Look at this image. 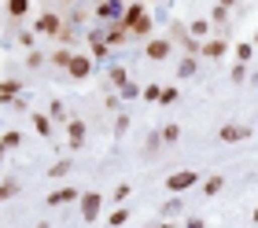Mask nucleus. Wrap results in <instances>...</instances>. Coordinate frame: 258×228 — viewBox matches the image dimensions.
<instances>
[{"mask_svg":"<svg viewBox=\"0 0 258 228\" xmlns=\"http://www.w3.org/2000/svg\"><path fill=\"white\" fill-rule=\"evenodd\" d=\"M192 184H199V173L196 170H181V173H170L166 177V188L173 191V195H181V191L192 188Z\"/></svg>","mask_w":258,"mask_h":228,"instance_id":"f257e3e1","label":"nucleus"},{"mask_svg":"<svg viewBox=\"0 0 258 228\" xmlns=\"http://www.w3.org/2000/svg\"><path fill=\"white\" fill-rule=\"evenodd\" d=\"M100 206H103V195H100V191H85V195H81V217H85L89 224L100 217Z\"/></svg>","mask_w":258,"mask_h":228,"instance_id":"f03ea898","label":"nucleus"},{"mask_svg":"<svg viewBox=\"0 0 258 228\" xmlns=\"http://www.w3.org/2000/svg\"><path fill=\"white\" fill-rule=\"evenodd\" d=\"M37 33H48V37H59V30H63V19L55 15V11H44V15L37 19V26H33Z\"/></svg>","mask_w":258,"mask_h":228,"instance_id":"7ed1b4c3","label":"nucleus"},{"mask_svg":"<svg viewBox=\"0 0 258 228\" xmlns=\"http://www.w3.org/2000/svg\"><path fill=\"white\" fill-rule=\"evenodd\" d=\"M67 74L74 81H85L92 74V55H74V59H70V66H67Z\"/></svg>","mask_w":258,"mask_h":228,"instance_id":"20e7f679","label":"nucleus"},{"mask_svg":"<svg viewBox=\"0 0 258 228\" xmlns=\"http://www.w3.org/2000/svg\"><path fill=\"white\" fill-rule=\"evenodd\" d=\"M144 15H148L144 4H125V11H122V19H118V22H122V26H125L129 33H133V26H137V22L144 19Z\"/></svg>","mask_w":258,"mask_h":228,"instance_id":"39448f33","label":"nucleus"},{"mask_svg":"<svg viewBox=\"0 0 258 228\" xmlns=\"http://www.w3.org/2000/svg\"><path fill=\"white\" fill-rule=\"evenodd\" d=\"M103 41H107L111 48H118V44H125V41H129V30L122 26V22H111L107 33H103Z\"/></svg>","mask_w":258,"mask_h":228,"instance_id":"423d86ee","label":"nucleus"},{"mask_svg":"<svg viewBox=\"0 0 258 228\" xmlns=\"http://www.w3.org/2000/svg\"><path fill=\"white\" fill-rule=\"evenodd\" d=\"M173 52V44L170 41H162V37H155V41H148V59H155V63H162Z\"/></svg>","mask_w":258,"mask_h":228,"instance_id":"0eeeda50","label":"nucleus"},{"mask_svg":"<svg viewBox=\"0 0 258 228\" xmlns=\"http://www.w3.org/2000/svg\"><path fill=\"white\" fill-rule=\"evenodd\" d=\"M225 143H240V140H247L251 136V129H243V125H221V133H218Z\"/></svg>","mask_w":258,"mask_h":228,"instance_id":"6e6552de","label":"nucleus"},{"mask_svg":"<svg viewBox=\"0 0 258 228\" xmlns=\"http://www.w3.org/2000/svg\"><path fill=\"white\" fill-rule=\"evenodd\" d=\"M67 140H70V147H81L85 143V122H67Z\"/></svg>","mask_w":258,"mask_h":228,"instance_id":"1a4fd4ad","label":"nucleus"},{"mask_svg":"<svg viewBox=\"0 0 258 228\" xmlns=\"http://www.w3.org/2000/svg\"><path fill=\"white\" fill-rule=\"evenodd\" d=\"M74 199H81L74 188H55L48 195V206H67V202H74Z\"/></svg>","mask_w":258,"mask_h":228,"instance_id":"9d476101","label":"nucleus"},{"mask_svg":"<svg viewBox=\"0 0 258 228\" xmlns=\"http://www.w3.org/2000/svg\"><path fill=\"white\" fill-rule=\"evenodd\" d=\"M22 96V81H4L0 85V103H11V100H19Z\"/></svg>","mask_w":258,"mask_h":228,"instance_id":"9b49d317","label":"nucleus"},{"mask_svg":"<svg viewBox=\"0 0 258 228\" xmlns=\"http://www.w3.org/2000/svg\"><path fill=\"white\" fill-rule=\"evenodd\" d=\"M225 48H229L225 41H221V37H214V41H207L203 48H199V52H203L207 59H221V55H225Z\"/></svg>","mask_w":258,"mask_h":228,"instance_id":"f8f14e48","label":"nucleus"},{"mask_svg":"<svg viewBox=\"0 0 258 228\" xmlns=\"http://www.w3.org/2000/svg\"><path fill=\"white\" fill-rule=\"evenodd\" d=\"M221 184H225V177H218V173H214V177H207V181H203V195H207V199H210V195H218Z\"/></svg>","mask_w":258,"mask_h":228,"instance_id":"ddd939ff","label":"nucleus"},{"mask_svg":"<svg viewBox=\"0 0 258 228\" xmlns=\"http://www.w3.org/2000/svg\"><path fill=\"white\" fill-rule=\"evenodd\" d=\"M70 59H74V52H70L67 44H63V48H55V52H52V63H55V66H63V70L70 66Z\"/></svg>","mask_w":258,"mask_h":228,"instance_id":"4468645a","label":"nucleus"},{"mask_svg":"<svg viewBox=\"0 0 258 228\" xmlns=\"http://www.w3.org/2000/svg\"><path fill=\"white\" fill-rule=\"evenodd\" d=\"M30 11V0H8V15L11 19H22Z\"/></svg>","mask_w":258,"mask_h":228,"instance_id":"2eb2a0df","label":"nucleus"},{"mask_svg":"<svg viewBox=\"0 0 258 228\" xmlns=\"http://www.w3.org/2000/svg\"><path fill=\"white\" fill-rule=\"evenodd\" d=\"M33 129H37L41 136H52V118L48 114H33Z\"/></svg>","mask_w":258,"mask_h":228,"instance_id":"dca6fc26","label":"nucleus"},{"mask_svg":"<svg viewBox=\"0 0 258 228\" xmlns=\"http://www.w3.org/2000/svg\"><path fill=\"white\" fill-rule=\"evenodd\" d=\"M192 74H196V55H184L177 66V78H192Z\"/></svg>","mask_w":258,"mask_h":228,"instance_id":"f3484780","label":"nucleus"},{"mask_svg":"<svg viewBox=\"0 0 258 228\" xmlns=\"http://www.w3.org/2000/svg\"><path fill=\"white\" fill-rule=\"evenodd\" d=\"M188 33H192L196 41H199V37H207V33H210V22H207V19H196L192 26H188Z\"/></svg>","mask_w":258,"mask_h":228,"instance_id":"a211bd4d","label":"nucleus"},{"mask_svg":"<svg viewBox=\"0 0 258 228\" xmlns=\"http://www.w3.org/2000/svg\"><path fill=\"white\" fill-rule=\"evenodd\" d=\"M125 221H129V210H125V206H118V210H114L111 217H107V224H111V228H122Z\"/></svg>","mask_w":258,"mask_h":228,"instance_id":"6ab92c4d","label":"nucleus"},{"mask_svg":"<svg viewBox=\"0 0 258 228\" xmlns=\"http://www.w3.org/2000/svg\"><path fill=\"white\" fill-rule=\"evenodd\" d=\"M162 140H166V143H173V140H177L181 136V125L177 122H170V125H162V133H159Z\"/></svg>","mask_w":258,"mask_h":228,"instance_id":"aec40b11","label":"nucleus"},{"mask_svg":"<svg viewBox=\"0 0 258 228\" xmlns=\"http://www.w3.org/2000/svg\"><path fill=\"white\" fill-rule=\"evenodd\" d=\"M67 173H70V159H59V162L48 170V177H67Z\"/></svg>","mask_w":258,"mask_h":228,"instance_id":"412c9836","label":"nucleus"},{"mask_svg":"<svg viewBox=\"0 0 258 228\" xmlns=\"http://www.w3.org/2000/svg\"><path fill=\"white\" fill-rule=\"evenodd\" d=\"M11 195H19V184L15 181H4V184H0V202L11 199Z\"/></svg>","mask_w":258,"mask_h":228,"instance_id":"4be33fe9","label":"nucleus"},{"mask_svg":"<svg viewBox=\"0 0 258 228\" xmlns=\"http://www.w3.org/2000/svg\"><path fill=\"white\" fill-rule=\"evenodd\" d=\"M48 118H55V122H67V111H63V103H59V100H52V107H48Z\"/></svg>","mask_w":258,"mask_h":228,"instance_id":"5701e85b","label":"nucleus"},{"mask_svg":"<svg viewBox=\"0 0 258 228\" xmlns=\"http://www.w3.org/2000/svg\"><path fill=\"white\" fill-rule=\"evenodd\" d=\"M133 33H137V37H148V33H151V19L144 15V19H140L137 26H133Z\"/></svg>","mask_w":258,"mask_h":228,"instance_id":"b1692460","label":"nucleus"},{"mask_svg":"<svg viewBox=\"0 0 258 228\" xmlns=\"http://www.w3.org/2000/svg\"><path fill=\"white\" fill-rule=\"evenodd\" d=\"M251 52H254L251 44H236V63H247V59H251Z\"/></svg>","mask_w":258,"mask_h":228,"instance_id":"393cba45","label":"nucleus"},{"mask_svg":"<svg viewBox=\"0 0 258 228\" xmlns=\"http://www.w3.org/2000/svg\"><path fill=\"white\" fill-rule=\"evenodd\" d=\"M181 206H184V202H181V199H170V202H166V206H162V213H166V217H173V213H181Z\"/></svg>","mask_w":258,"mask_h":228,"instance_id":"a878e982","label":"nucleus"},{"mask_svg":"<svg viewBox=\"0 0 258 228\" xmlns=\"http://www.w3.org/2000/svg\"><path fill=\"white\" fill-rule=\"evenodd\" d=\"M0 140H4V143H8V151H11V147H19V143H22V136L15 133V129H11V133H4V136H0Z\"/></svg>","mask_w":258,"mask_h":228,"instance_id":"bb28decb","label":"nucleus"},{"mask_svg":"<svg viewBox=\"0 0 258 228\" xmlns=\"http://www.w3.org/2000/svg\"><path fill=\"white\" fill-rule=\"evenodd\" d=\"M111 81L122 89V85H125V70H122V66H111Z\"/></svg>","mask_w":258,"mask_h":228,"instance_id":"cd10ccee","label":"nucleus"},{"mask_svg":"<svg viewBox=\"0 0 258 228\" xmlns=\"http://www.w3.org/2000/svg\"><path fill=\"white\" fill-rule=\"evenodd\" d=\"M41 63H44V55H41V52H30V55H26V66H30V70H37Z\"/></svg>","mask_w":258,"mask_h":228,"instance_id":"c85d7f7f","label":"nucleus"},{"mask_svg":"<svg viewBox=\"0 0 258 228\" xmlns=\"http://www.w3.org/2000/svg\"><path fill=\"white\" fill-rule=\"evenodd\" d=\"M144 100H148V103H151V100H162V89H159V85H148V89H144Z\"/></svg>","mask_w":258,"mask_h":228,"instance_id":"c756f323","label":"nucleus"},{"mask_svg":"<svg viewBox=\"0 0 258 228\" xmlns=\"http://www.w3.org/2000/svg\"><path fill=\"white\" fill-rule=\"evenodd\" d=\"M122 199H129V184H118V188H114V202H118V206H122Z\"/></svg>","mask_w":258,"mask_h":228,"instance_id":"7c9ffc66","label":"nucleus"},{"mask_svg":"<svg viewBox=\"0 0 258 228\" xmlns=\"http://www.w3.org/2000/svg\"><path fill=\"white\" fill-rule=\"evenodd\" d=\"M173 100H177V89H162V100L159 103H173Z\"/></svg>","mask_w":258,"mask_h":228,"instance_id":"2f4dec72","label":"nucleus"},{"mask_svg":"<svg viewBox=\"0 0 258 228\" xmlns=\"http://www.w3.org/2000/svg\"><path fill=\"white\" fill-rule=\"evenodd\" d=\"M243 78H247V70H243V63H236L232 66V81H243Z\"/></svg>","mask_w":258,"mask_h":228,"instance_id":"473e14b6","label":"nucleus"},{"mask_svg":"<svg viewBox=\"0 0 258 228\" xmlns=\"http://www.w3.org/2000/svg\"><path fill=\"white\" fill-rule=\"evenodd\" d=\"M225 19H229V8L218 4V8H214V22H225Z\"/></svg>","mask_w":258,"mask_h":228,"instance_id":"72a5a7b5","label":"nucleus"},{"mask_svg":"<svg viewBox=\"0 0 258 228\" xmlns=\"http://www.w3.org/2000/svg\"><path fill=\"white\" fill-rule=\"evenodd\" d=\"M184 228H207V224H203V221H199V217H192V221H188V224H184Z\"/></svg>","mask_w":258,"mask_h":228,"instance_id":"f704fd0d","label":"nucleus"},{"mask_svg":"<svg viewBox=\"0 0 258 228\" xmlns=\"http://www.w3.org/2000/svg\"><path fill=\"white\" fill-rule=\"evenodd\" d=\"M4 155H8V143H4V140H0V162H4Z\"/></svg>","mask_w":258,"mask_h":228,"instance_id":"c9c22d12","label":"nucleus"},{"mask_svg":"<svg viewBox=\"0 0 258 228\" xmlns=\"http://www.w3.org/2000/svg\"><path fill=\"white\" fill-rule=\"evenodd\" d=\"M218 4H221V8H232V4H236V0H218Z\"/></svg>","mask_w":258,"mask_h":228,"instance_id":"e433bc0d","label":"nucleus"},{"mask_svg":"<svg viewBox=\"0 0 258 228\" xmlns=\"http://www.w3.org/2000/svg\"><path fill=\"white\" fill-rule=\"evenodd\" d=\"M37 228H52V224H48V221H41V224H37Z\"/></svg>","mask_w":258,"mask_h":228,"instance_id":"4c0bfd02","label":"nucleus"},{"mask_svg":"<svg viewBox=\"0 0 258 228\" xmlns=\"http://www.w3.org/2000/svg\"><path fill=\"white\" fill-rule=\"evenodd\" d=\"M254 221H258V206H254Z\"/></svg>","mask_w":258,"mask_h":228,"instance_id":"58836bf2","label":"nucleus"},{"mask_svg":"<svg viewBox=\"0 0 258 228\" xmlns=\"http://www.w3.org/2000/svg\"><path fill=\"white\" fill-rule=\"evenodd\" d=\"M159 228H173V224H159Z\"/></svg>","mask_w":258,"mask_h":228,"instance_id":"ea45409f","label":"nucleus"},{"mask_svg":"<svg viewBox=\"0 0 258 228\" xmlns=\"http://www.w3.org/2000/svg\"><path fill=\"white\" fill-rule=\"evenodd\" d=\"M67 4H78V0H67Z\"/></svg>","mask_w":258,"mask_h":228,"instance_id":"a19ab883","label":"nucleus"},{"mask_svg":"<svg viewBox=\"0 0 258 228\" xmlns=\"http://www.w3.org/2000/svg\"><path fill=\"white\" fill-rule=\"evenodd\" d=\"M114 4H125V0H114Z\"/></svg>","mask_w":258,"mask_h":228,"instance_id":"79ce46f5","label":"nucleus"},{"mask_svg":"<svg viewBox=\"0 0 258 228\" xmlns=\"http://www.w3.org/2000/svg\"><path fill=\"white\" fill-rule=\"evenodd\" d=\"M254 44H258V37H254Z\"/></svg>","mask_w":258,"mask_h":228,"instance_id":"37998d69","label":"nucleus"}]
</instances>
